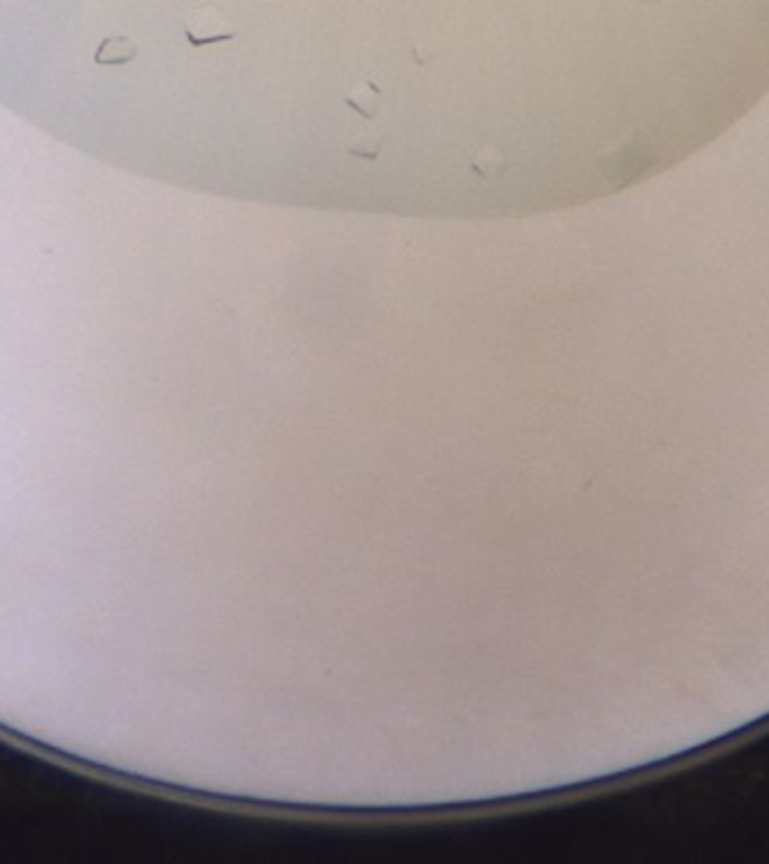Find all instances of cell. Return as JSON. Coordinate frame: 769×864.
<instances>
[{"mask_svg": "<svg viewBox=\"0 0 769 864\" xmlns=\"http://www.w3.org/2000/svg\"><path fill=\"white\" fill-rule=\"evenodd\" d=\"M470 170L475 171L482 179L491 180V179H500L506 170V161L502 156V152L497 147H486L475 156V161L470 162Z\"/></svg>", "mask_w": 769, "mask_h": 864, "instance_id": "4", "label": "cell"}, {"mask_svg": "<svg viewBox=\"0 0 769 864\" xmlns=\"http://www.w3.org/2000/svg\"><path fill=\"white\" fill-rule=\"evenodd\" d=\"M137 48L127 37H109L100 43L95 55L97 65H124L135 59Z\"/></svg>", "mask_w": 769, "mask_h": 864, "instance_id": "3", "label": "cell"}, {"mask_svg": "<svg viewBox=\"0 0 769 864\" xmlns=\"http://www.w3.org/2000/svg\"><path fill=\"white\" fill-rule=\"evenodd\" d=\"M185 37L191 48H203L234 41L239 37V30L230 25L228 19L219 10L205 7V10H198L197 14L191 16L189 25L185 28Z\"/></svg>", "mask_w": 769, "mask_h": 864, "instance_id": "1", "label": "cell"}, {"mask_svg": "<svg viewBox=\"0 0 769 864\" xmlns=\"http://www.w3.org/2000/svg\"><path fill=\"white\" fill-rule=\"evenodd\" d=\"M346 152L360 161H378L382 153V140L378 133H358L354 140L346 144Z\"/></svg>", "mask_w": 769, "mask_h": 864, "instance_id": "5", "label": "cell"}, {"mask_svg": "<svg viewBox=\"0 0 769 864\" xmlns=\"http://www.w3.org/2000/svg\"><path fill=\"white\" fill-rule=\"evenodd\" d=\"M342 101L351 110H355L360 118L373 119L382 109V92L371 79H363V82L354 83V88L342 97Z\"/></svg>", "mask_w": 769, "mask_h": 864, "instance_id": "2", "label": "cell"}]
</instances>
